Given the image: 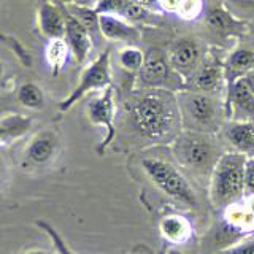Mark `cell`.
I'll return each mask as SVG.
<instances>
[{"mask_svg":"<svg viewBox=\"0 0 254 254\" xmlns=\"http://www.w3.org/2000/svg\"><path fill=\"white\" fill-rule=\"evenodd\" d=\"M145 56L146 54H143V51H140L138 48L127 46L121 53H119L118 62H119V65H121V68L126 70L127 73L138 75L141 67H143V64H145Z\"/></svg>","mask_w":254,"mask_h":254,"instance_id":"d4e9b609","label":"cell"},{"mask_svg":"<svg viewBox=\"0 0 254 254\" xmlns=\"http://www.w3.org/2000/svg\"><path fill=\"white\" fill-rule=\"evenodd\" d=\"M248 156L238 151L222 153L211 173L210 197L214 206H229L245 195V165Z\"/></svg>","mask_w":254,"mask_h":254,"instance_id":"3957f363","label":"cell"},{"mask_svg":"<svg viewBox=\"0 0 254 254\" xmlns=\"http://www.w3.org/2000/svg\"><path fill=\"white\" fill-rule=\"evenodd\" d=\"M137 81L143 89H167L173 92L185 89V79L172 68L169 59L159 50H149L146 53Z\"/></svg>","mask_w":254,"mask_h":254,"instance_id":"52a82bcc","label":"cell"},{"mask_svg":"<svg viewBox=\"0 0 254 254\" xmlns=\"http://www.w3.org/2000/svg\"><path fill=\"white\" fill-rule=\"evenodd\" d=\"M169 62L172 68L185 79V84H186L188 79L192 78V75L203 62L200 45L192 38L178 40L169 53Z\"/></svg>","mask_w":254,"mask_h":254,"instance_id":"9c48e42d","label":"cell"},{"mask_svg":"<svg viewBox=\"0 0 254 254\" xmlns=\"http://www.w3.org/2000/svg\"><path fill=\"white\" fill-rule=\"evenodd\" d=\"M161 232L169 242L185 243L192 234V226L181 214H169L161 221Z\"/></svg>","mask_w":254,"mask_h":254,"instance_id":"ffe728a7","label":"cell"},{"mask_svg":"<svg viewBox=\"0 0 254 254\" xmlns=\"http://www.w3.org/2000/svg\"><path fill=\"white\" fill-rule=\"evenodd\" d=\"M159 254H167V253H165V251H161V253H159Z\"/></svg>","mask_w":254,"mask_h":254,"instance_id":"74e56055","label":"cell"},{"mask_svg":"<svg viewBox=\"0 0 254 254\" xmlns=\"http://www.w3.org/2000/svg\"><path fill=\"white\" fill-rule=\"evenodd\" d=\"M100 34L103 38L111 42H124L132 45L140 43L141 30L135 24L126 21L121 16L113 14H100Z\"/></svg>","mask_w":254,"mask_h":254,"instance_id":"5bb4252c","label":"cell"},{"mask_svg":"<svg viewBox=\"0 0 254 254\" xmlns=\"http://www.w3.org/2000/svg\"><path fill=\"white\" fill-rule=\"evenodd\" d=\"M111 50L107 48L102 54H99V58L92 61L87 65L81 76L76 87L68 94V97H65L62 102H59V111H68L76 102H79L86 94H89L92 91H105L107 87L111 86Z\"/></svg>","mask_w":254,"mask_h":254,"instance_id":"8992f818","label":"cell"},{"mask_svg":"<svg viewBox=\"0 0 254 254\" xmlns=\"http://www.w3.org/2000/svg\"><path fill=\"white\" fill-rule=\"evenodd\" d=\"M5 172H6V167H5V162H3V159L0 157V181H2V178H3V175H5Z\"/></svg>","mask_w":254,"mask_h":254,"instance_id":"836d02e7","label":"cell"},{"mask_svg":"<svg viewBox=\"0 0 254 254\" xmlns=\"http://www.w3.org/2000/svg\"><path fill=\"white\" fill-rule=\"evenodd\" d=\"M185 89L206 92L213 95H219L221 91L227 92L226 78H224V67L218 59H206L200 64V67L192 75V78L188 79L185 84Z\"/></svg>","mask_w":254,"mask_h":254,"instance_id":"30bf717a","label":"cell"},{"mask_svg":"<svg viewBox=\"0 0 254 254\" xmlns=\"http://www.w3.org/2000/svg\"><path fill=\"white\" fill-rule=\"evenodd\" d=\"M26 254H50V253L45 251V250H32V251H29Z\"/></svg>","mask_w":254,"mask_h":254,"instance_id":"e575fe53","label":"cell"},{"mask_svg":"<svg viewBox=\"0 0 254 254\" xmlns=\"http://www.w3.org/2000/svg\"><path fill=\"white\" fill-rule=\"evenodd\" d=\"M32 129V119L24 115H8L0 118V146L22 138Z\"/></svg>","mask_w":254,"mask_h":254,"instance_id":"d6986e66","label":"cell"},{"mask_svg":"<svg viewBox=\"0 0 254 254\" xmlns=\"http://www.w3.org/2000/svg\"><path fill=\"white\" fill-rule=\"evenodd\" d=\"M202 11H203L202 0H183L178 14L183 19H195Z\"/></svg>","mask_w":254,"mask_h":254,"instance_id":"83f0119b","label":"cell"},{"mask_svg":"<svg viewBox=\"0 0 254 254\" xmlns=\"http://www.w3.org/2000/svg\"><path fill=\"white\" fill-rule=\"evenodd\" d=\"M132 2H137L143 6L151 8V10H154V8L157 6V0H132Z\"/></svg>","mask_w":254,"mask_h":254,"instance_id":"1f68e13d","label":"cell"},{"mask_svg":"<svg viewBox=\"0 0 254 254\" xmlns=\"http://www.w3.org/2000/svg\"><path fill=\"white\" fill-rule=\"evenodd\" d=\"M205 24L219 35H232L245 27V24L235 19L222 5H213L208 8L205 14Z\"/></svg>","mask_w":254,"mask_h":254,"instance_id":"ac0fdd59","label":"cell"},{"mask_svg":"<svg viewBox=\"0 0 254 254\" xmlns=\"http://www.w3.org/2000/svg\"><path fill=\"white\" fill-rule=\"evenodd\" d=\"M226 138L238 153L248 157L254 156V123L251 121H232L226 127Z\"/></svg>","mask_w":254,"mask_h":254,"instance_id":"e0dca14e","label":"cell"},{"mask_svg":"<svg viewBox=\"0 0 254 254\" xmlns=\"http://www.w3.org/2000/svg\"><path fill=\"white\" fill-rule=\"evenodd\" d=\"M172 151L181 167L210 177L214 165L222 156L213 135L194 130H181L172 141Z\"/></svg>","mask_w":254,"mask_h":254,"instance_id":"277c9868","label":"cell"},{"mask_svg":"<svg viewBox=\"0 0 254 254\" xmlns=\"http://www.w3.org/2000/svg\"><path fill=\"white\" fill-rule=\"evenodd\" d=\"M18 100L22 107L40 110L45 107V92L42 86L35 83H22L18 89Z\"/></svg>","mask_w":254,"mask_h":254,"instance_id":"603a6c76","label":"cell"},{"mask_svg":"<svg viewBox=\"0 0 254 254\" xmlns=\"http://www.w3.org/2000/svg\"><path fill=\"white\" fill-rule=\"evenodd\" d=\"M226 115L235 121L254 123V94L242 78L226 92Z\"/></svg>","mask_w":254,"mask_h":254,"instance_id":"7c38bea8","label":"cell"},{"mask_svg":"<svg viewBox=\"0 0 254 254\" xmlns=\"http://www.w3.org/2000/svg\"><path fill=\"white\" fill-rule=\"evenodd\" d=\"M64 14H65V42L70 48L71 56L78 64H84L92 50V37L87 29L79 22L73 14L68 13L65 5H62Z\"/></svg>","mask_w":254,"mask_h":254,"instance_id":"4fadbf2b","label":"cell"},{"mask_svg":"<svg viewBox=\"0 0 254 254\" xmlns=\"http://www.w3.org/2000/svg\"><path fill=\"white\" fill-rule=\"evenodd\" d=\"M61 149V138L54 130H42L32 137L26 148V161L29 165L43 167L51 164Z\"/></svg>","mask_w":254,"mask_h":254,"instance_id":"8fae6325","label":"cell"},{"mask_svg":"<svg viewBox=\"0 0 254 254\" xmlns=\"http://www.w3.org/2000/svg\"><path fill=\"white\" fill-rule=\"evenodd\" d=\"M35 224H37V227L42 229L43 232H46L48 237H50V240L53 242V245H54L56 251H58V254H75V253L71 251V250L68 248V246H67V243L64 242V238L61 237V234L50 224V222L45 221V219H37V221H35Z\"/></svg>","mask_w":254,"mask_h":254,"instance_id":"484cf974","label":"cell"},{"mask_svg":"<svg viewBox=\"0 0 254 254\" xmlns=\"http://www.w3.org/2000/svg\"><path fill=\"white\" fill-rule=\"evenodd\" d=\"M245 194L254 195V156L246 159L245 165Z\"/></svg>","mask_w":254,"mask_h":254,"instance_id":"f1b7e54d","label":"cell"},{"mask_svg":"<svg viewBox=\"0 0 254 254\" xmlns=\"http://www.w3.org/2000/svg\"><path fill=\"white\" fill-rule=\"evenodd\" d=\"M167 254H183V253H180L177 250H169V251H167Z\"/></svg>","mask_w":254,"mask_h":254,"instance_id":"8d00e7d4","label":"cell"},{"mask_svg":"<svg viewBox=\"0 0 254 254\" xmlns=\"http://www.w3.org/2000/svg\"><path fill=\"white\" fill-rule=\"evenodd\" d=\"M183 130H194L214 135L227 118L226 105L218 95L183 89L177 94Z\"/></svg>","mask_w":254,"mask_h":254,"instance_id":"7a4b0ae2","label":"cell"},{"mask_svg":"<svg viewBox=\"0 0 254 254\" xmlns=\"http://www.w3.org/2000/svg\"><path fill=\"white\" fill-rule=\"evenodd\" d=\"M243 79L246 81V84L250 86V89H251V91H253V94H254V70H253V71H250V73L246 75V76H243Z\"/></svg>","mask_w":254,"mask_h":254,"instance_id":"d6a6232c","label":"cell"},{"mask_svg":"<svg viewBox=\"0 0 254 254\" xmlns=\"http://www.w3.org/2000/svg\"><path fill=\"white\" fill-rule=\"evenodd\" d=\"M3 73H5V65H3V62L0 61V78L3 76Z\"/></svg>","mask_w":254,"mask_h":254,"instance_id":"d590c367","label":"cell"},{"mask_svg":"<svg viewBox=\"0 0 254 254\" xmlns=\"http://www.w3.org/2000/svg\"><path fill=\"white\" fill-rule=\"evenodd\" d=\"M127 108L135 130L151 143H172L183 130L178 99L173 91L143 89Z\"/></svg>","mask_w":254,"mask_h":254,"instance_id":"6da1fadb","label":"cell"},{"mask_svg":"<svg viewBox=\"0 0 254 254\" xmlns=\"http://www.w3.org/2000/svg\"><path fill=\"white\" fill-rule=\"evenodd\" d=\"M126 5H127V0H97L94 10L97 11V14L121 16Z\"/></svg>","mask_w":254,"mask_h":254,"instance_id":"4316f807","label":"cell"},{"mask_svg":"<svg viewBox=\"0 0 254 254\" xmlns=\"http://www.w3.org/2000/svg\"><path fill=\"white\" fill-rule=\"evenodd\" d=\"M37 24L42 35L48 40L65 37V14L62 5H54L42 0L37 8Z\"/></svg>","mask_w":254,"mask_h":254,"instance_id":"2e32d148","label":"cell"},{"mask_svg":"<svg viewBox=\"0 0 254 254\" xmlns=\"http://www.w3.org/2000/svg\"><path fill=\"white\" fill-rule=\"evenodd\" d=\"M183 0H157V6H161L167 13H177L180 11V6Z\"/></svg>","mask_w":254,"mask_h":254,"instance_id":"f546056e","label":"cell"},{"mask_svg":"<svg viewBox=\"0 0 254 254\" xmlns=\"http://www.w3.org/2000/svg\"><path fill=\"white\" fill-rule=\"evenodd\" d=\"M141 167L145 169L149 180L164 194L189 206L197 205V198L189 181L173 164L164 161L161 157H143Z\"/></svg>","mask_w":254,"mask_h":254,"instance_id":"5b68a950","label":"cell"},{"mask_svg":"<svg viewBox=\"0 0 254 254\" xmlns=\"http://www.w3.org/2000/svg\"><path fill=\"white\" fill-rule=\"evenodd\" d=\"M229 254H254V242L246 243V245L240 246V248H235Z\"/></svg>","mask_w":254,"mask_h":254,"instance_id":"4dcf8cb0","label":"cell"},{"mask_svg":"<svg viewBox=\"0 0 254 254\" xmlns=\"http://www.w3.org/2000/svg\"><path fill=\"white\" fill-rule=\"evenodd\" d=\"M115 116H116V103H115V89L113 86L102 91L99 97H94L87 103V118L94 126H100L105 129V138L97 146L99 154L105 153L108 145L115 140Z\"/></svg>","mask_w":254,"mask_h":254,"instance_id":"ba28073f","label":"cell"},{"mask_svg":"<svg viewBox=\"0 0 254 254\" xmlns=\"http://www.w3.org/2000/svg\"><path fill=\"white\" fill-rule=\"evenodd\" d=\"M222 67H224L226 86L227 89H230L238 79L254 70V48L248 45L237 46L229 53L226 61L222 62Z\"/></svg>","mask_w":254,"mask_h":254,"instance_id":"9a60e30c","label":"cell"},{"mask_svg":"<svg viewBox=\"0 0 254 254\" xmlns=\"http://www.w3.org/2000/svg\"><path fill=\"white\" fill-rule=\"evenodd\" d=\"M253 34H254V27H253Z\"/></svg>","mask_w":254,"mask_h":254,"instance_id":"f35d334b","label":"cell"},{"mask_svg":"<svg viewBox=\"0 0 254 254\" xmlns=\"http://www.w3.org/2000/svg\"><path fill=\"white\" fill-rule=\"evenodd\" d=\"M70 48L65 42V38H54L48 40L45 48V59L46 64L50 65L53 75H59L62 68L65 67L70 56Z\"/></svg>","mask_w":254,"mask_h":254,"instance_id":"44dd1931","label":"cell"},{"mask_svg":"<svg viewBox=\"0 0 254 254\" xmlns=\"http://www.w3.org/2000/svg\"><path fill=\"white\" fill-rule=\"evenodd\" d=\"M65 8L68 10V13H71L75 18L83 24V26L87 29V32L91 34L92 40H95L97 35L100 34V14H97V11L91 6L86 5H79V3H67Z\"/></svg>","mask_w":254,"mask_h":254,"instance_id":"7402d4cb","label":"cell"},{"mask_svg":"<svg viewBox=\"0 0 254 254\" xmlns=\"http://www.w3.org/2000/svg\"><path fill=\"white\" fill-rule=\"evenodd\" d=\"M121 18H124L129 22H141V24H156L159 21V14L154 13L151 8L143 6L137 2L127 0V5L124 8V11L121 14Z\"/></svg>","mask_w":254,"mask_h":254,"instance_id":"cb8c5ba5","label":"cell"}]
</instances>
